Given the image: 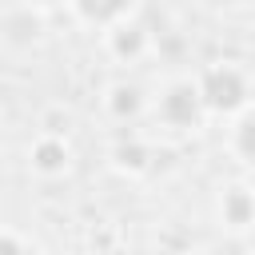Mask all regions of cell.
<instances>
[{"mask_svg": "<svg viewBox=\"0 0 255 255\" xmlns=\"http://www.w3.org/2000/svg\"><path fill=\"white\" fill-rule=\"evenodd\" d=\"M68 159H72V151H68V143H64V139H56V135L36 139V147H32V167H36V171H44V175L64 171V167H68Z\"/></svg>", "mask_w": 255, "mask_h": 255, "instance_id": "3957f363", "label": "cell"}, {"mask_svg": "<svg viewBox=\"0 0 255 255\" xmlns=\"http://www.w3.org/2000/svg\"><path fill=\"white\" fill-rule=\"evenodd\" d=\"M155 112H159V120H163L167 128H175V131H187V128H195V124L207 116L203 96H199V88H195L191 80H175V84L159 96Z\"/></svg>", "mask_w": 255, "mask_h": 255, "instance_id": "7a4b0ae2", "label": "cell"}, {"mask_svg": "<svg viewBox=\"0 0 255 255\" xmlns=\"http://www.w3.org/2000/svg\"><path fill=\"white\" fill-rule=\"evenodd\" d=\"M223 219L227 223H251L255 219V199L247 195V187H231L223 195Z\"/></svg>", "mask_w": 255, "mask_h": 255, "instance_id": "8992f818", "label": "cell"}, {"mask_svg": "<svg viewBox=\"0 0 255 255\" xmlns=\"http://www.w3.org/2000/svg\"><path fill=\"white\" fill-rule=\"evenodd\" d=\"M235 151H239V159H243V163H251V167H255V108H251V112H243V116H239V124H235Z\"/></svg>", "mask_w": 255, "mask_h": 255, "instance_id": "52a82bcc", "label": "cell"}, {"mask_svg": "<svg viewBox=\"0 0 255 255\" xmlns=\"http://www.w3.org/2000/svg\"><path fill=\"white\" fill-rule=\"evenodd\" d=\"M199 96H203V108L207 112H219V116H235L247 108L251 100V80L235 68V64H211L199 80H195Z\"/></svg>", "mask_w": 255, "mask_h": 255, "instance_id": "6da1fadb", "label": "cell"}, {"mask_svg": "<svg viewBox=\"0 0 255 255\" xmlns=\"http://www.w3.org/2000/svg\"><path fill=\"white\" fill-rule=\"evenodd\" d=\"M76 12L92 24H120L128 20V12L135 8V0H72Z\"/></svg>", "mask_w": 255, "mask_h": 255, "instance_id": "277c9868", "label": "cell"}, {"mask_svg": "<svg viewBox=\"0 0 255 255\" xmlns=\"http://www.w3.org/2000/svg\"><path fill=\"white\" fill-rule=\"evenodd\" d=\"M120 163H128V167H143V147H139V143L120 147Z\"/></svg>", "mask_w": 255, "mask_h": 255, "instance_id": "9c48e42d", "label": "cell"}, {"mask_svg": "<svg viewBox=\"0 0 255 255\" xmlns=\"http://www.w3.org/2000/svg\"><path fill=\"white\" fill-rule=\"evenodd\" d=\"M36 8H52V4H60V0H32Z\"/></svg>", "mask_w": 255, "mask_h": 255, "instance_id": "30bf717a", "label": "cell"}, {"mask_svg": "<svg viewBox=\"0 0 255 255\" xmlns=\"http://www.w3.org/2000/svg\"><path fill=\"white\" fill-rule=\"evenodd\" d=\"M112 108H116L120 116H124V112H135V108H139V92H135V88H116Z\"/></svg>", "mask_w": 255, "mask_h": 255, "instance_id": "ba28073f", "label": "cell"}, {"mask_svg": "<svg viewBox=\"0 0 255 255\" xmlns=\"http://www.w3.org/2000/svg\"><path fill=\"white\" fill-rule=\"evenodd\" d=\"M143 44H147V32L131 20H120V24H112V52L116 56H139L143 52Z\"/></svg>", "mask_w": 255, "mask_h": 255, "instance_id": "5b68a950", "label": "cell"}]
</instances>
